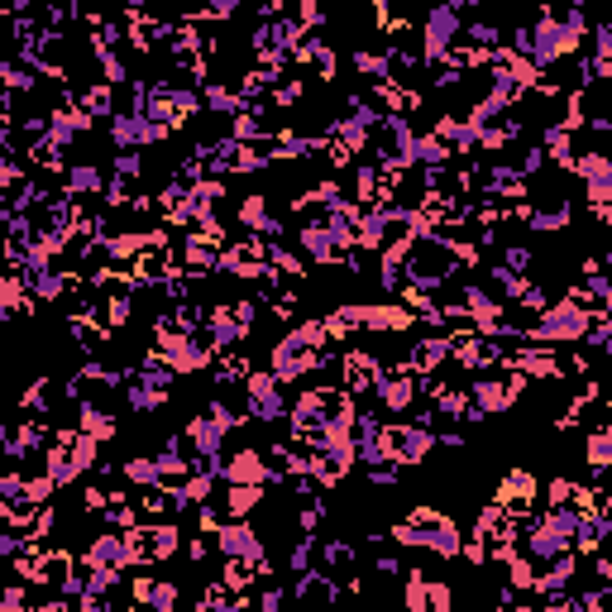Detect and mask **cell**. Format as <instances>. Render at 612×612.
Wrapping results in <instances>:
<instances>
[{"label":"cell","instance_id":"ee69618b","mask_svg":"<svg viewBox=\"0 0 612 612\" xmlns=\"http://www.w3.org/2000/svg\"><path fill=\"white\" fill-rule=\"evenodd\" d=\"M311 555H316V541L306 536L302 546H292V560H287V565L297 569V574H311Z\"/></svg>","mask_w":612,"mask_h":612},{"label":"cell","instance_id":"ac0fdd59","mask_svg":"<svg viewBox=\"0 0 612 612\" xmlns=\"http://www.w3.org/2000/svg\"><path fill=\"white\" fill-rule=\"evenodd\" d=\"M67 192H72V201H87V197L110 192V182L96 163H67Z\"/></svg>","mask_w":612,"mask_h":612},{"label":"cell","instance_id":"7c38bea8","mask_svg":"<svg viewBox=\"0 0 612 612\" xmlns=\"http://www.w3.org/2000/svg\"><path fill=\"white\" fill-rule=\"evenodd\" d=\"M173 130H163V125H153L149 115H115L110 120V144L120 153H134L144 149V144H163Z\"/></svg>","mask_w":612,"mask_h":612},{"label":"cell","instance_id":"d6986e66","mask_svg":"<svg viewBox=\"0 0 612 612\" xmlns=\"http://www.w3.org/2000/svg\"><path fill=\"white\" fill-rule=\"evenodd\" d=\"M263 498H268V488H235V483H225V493H220L216 503L225 507V517H230V522H244L249 512H259Z\"/></svg>","mask_w":612,"mask_h":612},{"label":"cell","instance_id":"277c9868","mask_svg":"<svg viewBox=\"0 0 612 612\" xmlns=\"http://www.w3.org/2000/svg\"><path fill=\"white\" fill-rule=\"evenodd\" d=\"M383 440H388V450L402 469H412V464H426L431 450L440 445V431L436 426H416V421H393V426H383Z\"/></svg>","mask_w":612,"mask_h":612},{"label":"cell","instance_id":"603a6c76","mask_svg":"<svg viewBox=\"0 0 612 612\" xmlns=\"http://www.w3.org/2000/svg\"><path fill=\"white\" fill-rule=\"evenodd\" d=\"M326 330H330V340H335V345H340L345 335H354V330H364V306H359V302H340V306H330Z\"/></svg>","mask_w":612,"mask_h":612},{"label":"cell","instance_id":"484cf974","mask_svg":"<svg viewBox=\"0 0 612 612\" xmlns=\"http://www.w3.org/2000/svg\"><path fill=\"white\" fill-rule=\"evenodd\" d=\"M450 144L436 139V134H416V149H412V163L416 168H450Z\"/></svg>","mask_w":612,"mask_h":612},{"label":"cell","instance_id":"5b68a950","mask_svg":"<svg viewBox=\"0 0 612 612\" xmlns=\"http://www.w3.org/2000/svg\"><path fill=\"white\" fill-rule=\"evenodd\" d=\"M244 412L254 416V421H287L292 416V407H287L283 397V383L273 378V373H249L244 378Z\"/></svg>","mask_w":612,"mask_h":612},{"label":"cell","instance_id":"4fadbf2b","mask_svg":"<svg viewBox=\"0 0 612 612\" xmlns=\"http://www.w3.org/2000/svg\"><path fill=\"white\" fill-rule=\"evenodd\" d=\"M416 393H421V378H416L407 364H397V369L383 373V383H378V402H383V412L388 416H402L412 412Z\"/></svg>","mask_w":612,"mask_h":612},{"label":"cell","instance_id":"bcb514c9","mask_svg":"<svg viewBox=\"0 0 612 612\" xmlns=\"http://www.w3.org/2000/svg\"><path fill=\"white\" fill-rule=\"evenodd\" d=\"M77 608L82 612H110V603H106V593H82V598H77Z\"/></svg>","mask_w":612,"mask_h":612},{"label":"cell","instance_id":"b9f144b4","mask_svg":"<svg viewBox=\"0 0 612 612\" xmlns=\"http://www.w3.org/2000/svg\"><path fill=\"white\" fill-rule=\"evenodd\" d=\"M503 268H512V273H531V249H526V244H512V249H507L503 254Z\"/></svg>","mask_w":612,"mask_h":612},{"label":"cell","instance_id":"ba28073f","mask_svg":"<svg viewBox=\"0 0 612 612\" xmlns=\"http://www.w3.org/2000/svg\"><path fill=\"white\" fill-rule=\"evenodd\" d=\"M383 373H388V369H383V364H378V359H373L369 350H345V354H340V378H345L340 388H345L350 397H369V393H378Z\"/></svg>","mask_w":612,"mask_h":612},{"label":"cell","instance_id":"52a82bcc","mask_svg":"<svg viewBox=\"0 0 612 612\" xmlns=\"http://www.w3.org/2000/svg\"><path fill=\"white\" fill-rule=\"evenodd\" d=\"M220 483H235V488H268L278 483L273 464L259 450H235L230 459H220Z\"/></svg>","mask_w":612,"mask_h":612},{"label":"cell","instance_id":"681fc988","mask_svg":"<svg viewBox=\"0 0 612 612\" xmlns=\"http://www.w3.org/2000/svg\"><path fill=\"white\" fill-rule=\"evenodd\" d=\"M493 612H498V608H493Z\"/></svg>","mask_w":612,"mask_h":612},{"label":"cell","instance_id":"4dcf8cb0","mask_svg":"<svg viewBox=\"0 0 612 612\" xmlns=\"http://www.w3.org/2000/svg\"><path fill=\"white\" fill-rule=\"evenodd\" d=\"M153 526V555L158 560H173L177 550H182V531L173 522H149Z\"/></svg>","mask_w":612,"mask_h":612},{"label":"cell","instance_id":"44dd1931","mask_svg":"<svg viewBox=\"0 0 612 612\" xmlns=\"http://www.w3.org/2000/svg\"><path fill=\"white\" fill-rule=\"evenodd\" d=\"M34 306V292H29V278H24V268H10L5 273V283H0V311L5 316H20Z\"/></svg>","mask_w":612,"mask_h":612},{"label":"cell","instance_id":"f546056e","mask_svg":"<svg viewBox=\"0 0 612 612\" xmlns=\"http://www.w3.org/2000/svg\"><path fill=\"white\" fill-rule=\"evenodd\" d=\"M426 598H431V574L407 569V584H402V608H407V612H426Z\"/></svg>","mask_w":612,"mask_h":612},{"label":"cell","instance_id":"9c48e42d","mask_svg":"<svg viewBox=\"0 0 612 612\" xmlns=\"http://www.w3.org/2000/svg\"><path fill=\"white\" fill-rule=\"evenodd\" d=\"M216 550L225 560H244V565H268V546H263V536L254 531L249 522H230L225 531L216 536Z\"/></svg>","mask_w":612,"mask_h":612},{"label":"cell","instance_id":"8d00e7d4","mask_svg":"<svg viewBox=\"0 0 612 612\" xmlns=\"http://www.w3.org/2000/svg\"><path fill=\"white\" fill-rule=\"evenodd\" d=\"M455 608V589L445 579H431V598H426V612H450Z\"/></svg>","mask_w":612,"mask_h":612},{"label":"cell","instance_id":"4316f807","mask_svg":"<svg viewBox=\"0 0 612 612\" xmlns=\"http://www.w3.org/2000/svg\"><path fill=\"white\" fill-rule=\"evenodd\" d=\"M44 474L53 483H58V488H67V483H77L82 479V469H77V459L67 455L63 445H58V440H53V445H48V455H44Z\"/></svg>","mask_w":612,"mask_h":612},{"label":"cell","instance_id":"8fae6325","mask_svg":"<svg viewBox=\"0 0 612 612\" xmlns=\"http://www.w3.org/2000/svg\"><path fill=\"white\" fill-rule=\"evenodd\" d=\"M498 507H503L512 522H522L536 512V474H526V469H507L503 479H498Z\"/></svg>","mask_w":612,"mask_h":612},{"label":"cell","instance_id":"60d3db41","mask_svg":"<svg viewBox=\"0 0 612 612\" xmlns=\"http://www.w3.org/2000/svg\"><path fill=\"white\" fill-rule=\"evenodd\" d=\"M321 517H326V503H321V498H306V507L297 512V526H302V531H316Z\"/></svg>","mask_w":612,"mask_h":612},{"label":"cell","instance_id":"7402d4cb","mask_svg":"<svg viewBox=\"0 0 612 612\" xmlns=\"http://www.w3.org/2000/svg\"><path fill=\"white\" fill-rule=\"evenodd\" d=\"M569 220H574V206L569 201H550V206H531L526 225L541 230V235H555V230H569Z\"/></svg>","mask_w":612,"mask_h":612},{"label":"cell","instance_id":"6da1fadb","mask_svg":"<svg viewBox=\"0 0 612 612\" xmlns=\"http://www.w3.org/2000/svg\"><path fill=\"white\" fill-rule=\"evenodd\" d=\"M593 321H598V311L584 302H550L531 326H526V345H541V350H565V345H584L589 340Z\"/></svg>","mask_w":612,"mask_h":612},{"label":"cell","instance_id":"7bdbcfd3","mask_svg":"<svg viewBox=\"0 0 612 612\" xmlns=\"http://www.w3.org/2000/svg\"><path fill=\"white\" fill-rule=\"evenodd\" d=\"M593 58H598V63H612V24H598V29H593Z\"/></svg>","mask_w":612,"mask_h":612},{"label":"cell","instance_id":"d590c367","mask_svg":"<svg viewBox=\"0 0 612 612\" xmlns=\"http://www.w3.org/2000/svg\"><path fill=\"white\" fill-rule=\"evenodd\" d=\"M574 488H579V483L565 479V474H560V479H550L546 483V503L550 507H569V503H574Z\"/></svg>","mask_w":612,"mask_h":612},{"label":"cell","instance_id":"9a60e30c","mask_svg":"<svg viewBox=\"0 0 612 612\" xmlns=\"http://www.w3.org/2000/svg\"><path fill=\"white\" fill-rule=\"evenodd\" d=\"M455 350H450V335H426V340H416L412 350H407V369L421 373V378H431L440 364H450Z\"/></svg>","mask_w":612,"mask_h":612},{"label":"cell","instance_id":"f1b7e54d","mask_svg":"<svg viewBox=\"0 0 612 612\" xmlns=\"http://www.w3.org/2000/svg\"><path fill=\"white\" fill-rule=\"evenodd\" d=\"M120 474H125V483H134L139 493H144V488H158V459L134 455V459H125V464H120Z\"/></svg>","mask_w":612,"mask_h":612},{"label":"cell","instance_id":"1f68e13d","mask_svg":"<svg viewBox=\"0 0 612 612\" xmlns=\"http://www.w3.org/2000/svg\"><path fill=\"white\" fill-rule=\"evenodd\" d=\"M206 416L216 421L220 431H240V426H244V416L235 412V407H230L225 397H211V402H206Z\"/></svg>","mask_w":612,"mask_h":612},{"label":"cell","instance_id":"7a4b0ae2","mask_svg":"<svg viewBox=\"0 0 612 612\" xmlns=\"http://www.w3.org/2000/svg\"><path fill=\"white\" fill-rule=\"evenodd\" d=\"M459 34H464L459 5H436V10H426V15H421V63L440 67L445 53L459 44Z\"/></svg>","mask_w":612,"mask_h":612},{"label":"cell","instance_id":"74e56055","mask_svg":"<svg viewBox=\"0 0 612 612\" xmlns=\"http://www.w3.org/2000/svg\"><path fill=\"white\" fill-rule=\"evenodd\" d=\"M230 316H235V326L254 330V321H259V302H254V297H240V302H230Z\"/></svg>","mask_w":612,"mask_h":612},{"label":"cell","instance_id":"836d02e7","mask_svg":"<svg viewBox=\"0 0 612 612\" xmlns=\"http://www.w3.org/2000/svg\"><path fill=\"white\" fill-rule=\"evenodd\" d=\"M29 584H24V579H15V584H10V589L0 593V612H34L29 608Z\"/></svg>","mask_w":612,"mask_h":612},{"label":"cell","instance_id":"cb8c5ba5","mask_svg":"<svg viewBox=\"0 0 612 612\" xmlns=\"http://www.w3.org/2000/svg\"><path fill=\"white\" fill-rule=\"evenodd\" d=\"M584 459H589L593 474H608L612 469V421H603L598 431H589V440H584Z\"/></svg>","mask_w":612,"mask_h":612},{"label":"cell","instance_id":"f35d334b","mask_svg":"<svg viewBox=\"0 0 612 612\" xmlns=\"http://www.w3.org/2000/svg\"><path fill=\"white\" fill-rule=\"evenodd\" d=\"M53 493H58V483L48 479V474H34V479H29V498L39 507H53Z\"/></svg>","mask_w":612,"mask_h":612},{"label":"cell","instance_id":"83f0119b","mask_svg":"<svg viewBox=\"0 0 612 612\" xmlns=\"http://www.w3.org/2000/svg\"><path fill=\"white\" fill-rule=\"evenodd\" d=\"M235 220H240L249 235H263V225H268V192H249V197L240 201V211H235Z\"/></svg>","mask_w":612,"mask_h":612},{"label":"cell","instance_id":"2e32d148","mask_svg":"<svg viewBox=\"0 0 612 612\" xmlns=\"http://www.w3.org/2000/svg\"><path fill=\"white\" fill-rule=\"evenodd\" d=\"M182 603V589L173 579H134V608L144 612H177Z\"/></svg>","mask_w":612,"mask_h":612},{"label":"cell","instance_id":"30bf717a","mask_svg":"<svg viewBox=\"0 0 612 612\" xmlns=\"http://www.w3.org/2000/svg\"><path fill=\"white\" fill-rule=\"evenodd\" d=\"M82 560H87V565H96V569H115V574L134 569L130 531H101V536H91L87 550H82Z\"/></svg>","mask_w":612,"mask_h":612},{"label":"cell","instance_id":"e0dca14e","mask_svg":"<svg viewBox=\"0 0 612 612\" xmlns=\"http://www.w3.org/2000/svg\"><path fill=\"white\" fill-rule=\"evenodd\" d=\"M125 402H130V412H158V407H168V388H158L149 373H130Z\"/></svg>","mask_w":612,"mask_h":612},{"label":"cell","instance_id":"ab89813d","mask_svg":"<svg viewBox=\"0 0 612 612\" xmlns=\"http://www.w3.org/2000/svg\"><path fill=\"white\" fill-rule=\"evenodd\" d=\"M292 20L302 24V29H316V24H326V10H321L316 0H302V5L292 10Z\"/></svg>","mask_w":612,"mask_h":612},{"label":"cell","instance_id":"7dc6e473","mask_svg":"<svg viewBox=\"0 0 612 612\" xmlns=\"http://www.w3.org/2000/svg\"><path fill=\"white\" fill-rule=\"evenodd\" d=\"M34 612H82V608H77V598H53V603H44V608H34Z\"/></svg>","mask_w":612,"mask_h":612},{"label":"cell","instance_id":"d4e9b609","mask_svg":"<svg viewBox=\"0 0 612 612\" xmlns=\"http://www.w3.org/2000/svg\"><path fill=\"white\" fill-rule=\"evenodd\" d=\"M77 416H82L77 431H87V436H96V440H115V431H120L115 416H110L106 407H96V402H77Z\"/></svg>","mask_w":612,"mask_h":612},{"label":"cell","instance_id":"f6af8a7d","mask_svg":"<svg viewBox=\"0 0 612 612\" xmlns=\"http://www.w3.org/2000/svg\"><path fill=\"white\" fill-rule=\"evenodd\" d=\"M373 574H383V579H397V574H407V569H402V560H397V555H378V560H373Z\"/></svg>","mask_w":612,"mask_h":612},{"label":"cell","instance_id":"ffe728a7","mask_svg":"<svg viewBox=\"0 0 612 612\" xmlns=\"http://www.w3.org/2000/svg\"><path fill=\"white\" fill-rule=\"evenodd\" d=\"M412 311L407 306H397V302H378V306H364V330H412Z\"/></svg>","mask_w":612,"mask_h":612},{"label":"cell","instance_id":"8992f818","mask_svg":"<svg viewBox=\"0 0 612 612\" xmlns=\"http://www.w3.org/2000/svg\"><path fill=\"white\" fill-rule=\"evenodd\" d=\"M297 249H302L311 263H321V268L350 259V244H340V235L330 230L326 216H311V220H302V225H297Z\"/></svg>","mask_w":612,"mask_h":612},{"label":"cell","instance_id":"e575fe53","mask_svg":"<svg viewBox=\"0 0 612 612\" xmlns=\"http://www.w3.org/2000/svg\"><path fill=\"white\" fill-rule=\"evenodd\" d=\"M53 526H58V512H53V507H44V512H39V517L29 522V531H24V536H29L34 546H44L48 536H53Z\"/></svg>","mask_w":612,"mask_h":612},{"label":"cell","instance_id":"d6a6232c","mask_svg":"<svg viewBox=\"0 0 612 612\" xmlns=\"http://www.w3.org/2000/svg\"><path fill=\"white\" fill-rule=\"evenodd\" d=\"M354 560H359V555H354L350 541H326V565H330V574H335V569H354Z\"/></svg>","mask_w":612,"mask_h":612},{"label":"cell","instance_id":"3957f363","mask_svg":"<svg viewBox=\"0 0 612 612\" xmlns=\"http://www.w3.org/2000/svg\"><path fill=\"white\" fill-rule=\"evenodd\" d=\"M526 393V378L517 369H503V373H479L469 383V402L479 407L483 416H503L512 412V402Z\"/></svg>","mask_w":612,"mask_h":612},{"label":"cell","instance_id":"c3c4849f","mask_svg":"<svg viewBox=\"0 0 612 612\" xmlns=\"http://www.w3.org/2000/svg\"><path fill=\"white\" fill-rule=\"evenodd\" d=\"M512 612H546V608H541V603H517Z\"/></svg>","mask_w":612,"mask_h":612},{"label":"cell","instance_id":"5bb4252c","mask_svg":"<svg viewBox=\"0 0 612 612\" xmlns=\"http://www.w3.org/2000/svg\"><path fill=\"white\" fill-rule=\"evenodd\" d=\"M335 598H340V589H335V579H330L326 569L297 574V584H292V603H297V612H326Z\"/></svg>","mask_w":612,"mask_h":612}]
</instances>
